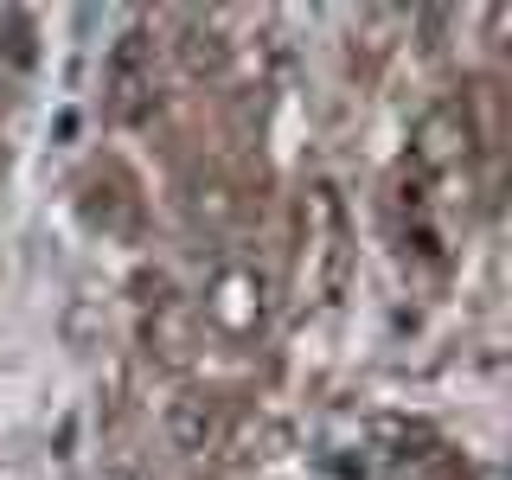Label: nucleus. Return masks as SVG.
Segmentation results:
<instances>
[{"instance_id":"f257e3e1","label":"nucleus","mask_w":512,"mask_h":480,"mask_svg":"<svg viewBox=\"0 0 512 480\" xmlns=\"http://www.w3.org/2000/svg\"><path fill=\"white\" fill-rule=\"evenodd\" d=\"M269 308H276V295H269V276L256 263H218L212 282H205V295H199L205 327H212L218 340H231V346L263 340Z\"/></svg>"},{"instance_id":"f03ea898","label":"nucleus","mask_w":512,"mask_h":480,"mask_svg":"<svg viewBox=\"0 0 512 480\" xmlns=\"http://www.w3.org/2000/svg\"><path fill=\"white\" fill-rule=\"evenodd\" d=\"M410 154L429 173H455L474 160V116L461 103H429L410 128Z\"/></svg>"},{"instance_id":"7ed1b4c3","label":"nucleus","mask_w":512,"mask_h":480,"mask_svg":"<svg viewBox=\"0 0 512 480\" xmlns=\"http://www.w3.org/2000/svg\"><path fill=\"white\" fill-rule=\"evenodd\" d=\"M109 103H116V116H128V122H141V116L160 103L148 26H128L122 39H116V52H109Z\"/></svg>"},{"instance_id":"20e7f679","label":"nucleus","mask_w":512,"mask_h":480,"mask_svg":"<svg viewBox=\"0 0 512 480\" xmlns=\"http://www.w3.org/2000/svg\"><path fill=\"white\" fill-rule=\"evenodd\" d=\"M301 224H308V244L320 250L314 295L333 301V295L346 288V218H340V199H333V186H308V199H301Z\"/></svg>"},{"instance_id":"39448f33","label":"nucleus","mask_w":512,"mask_h":480,"mask_svg":"<svg viewBox=\"0 0 512 480\" xmlns=\"http://www.w3.org/2000/svg\"><path fill=\"white\" fill-rule=\"evenodd\" d=\"M141 346H148V359L160 372H186V365L199 359V320H192L186 301L160 295L148 308V320H141Z\"/></svg>"},{"instance_id":"423d86ee","label":"nucleus","mask_w":512,"mask_h":480,"mask_svg":"<svg viewBox=\"0 0 512 480\" xmlns=\"http://www.w3.org/2000/svg\"><path fill=\"white\" fill-rule=\"evenodd\" d=\"M160 429H167V442L180 448V455H205V448L224 442V404L218 391H180L160 416Z\"/></svg>"},{"instance_id":"0eeeda50","label":"nucleus","mask_w":512,"mask_h":480,"mask_svg":"<svg viewBox=\"0 0 512 480\" xmlns=\"http://www.w3.org/2000/svg\"><path fill=\"white\" fill-rule=\"evenodd\" d=\"M173 58H180V71L199 77V84H218V77H231V39H224L218 20H199V13H186V20H180Z\"/></svg>"},{"instance_id":"6e6552de","label":"nucleus","mask_w":512,"mask_h":480,"mask_svg":"<svg viewBox=\"0 0 512 480\" xmlns=\"http://www.w3.org/2000/svg\"><path fill=\"white\" fill-rule=\"evenodd\" d=\"M186 218L199 224V231H231V224L244 218V192L224 180V173H192V186H186Z\"/></svg>"},{"instance_id":"1a4fd4ad","label":"nucleus","mask_w":512,"mask_h":480,"mask_svg":"<svg viewBox=\"0 0 512 480\" xmlns=\"http://www.w3.org/2000/svg\"><path fill=\"white\" fill-rule=\"evenodd\" d=\"M288 448V423H276V416H244V423L231 429V461H269Z\"/></svg>"},{"instance_id":"9d476101","label":"nucleus","mask_w":512,"mask_h":480,"mask_svg":"<svg viewBox=\"0 0 512 480\" xmlns=\"http://www.w3.org/2000/svg\"><path fill=\"white\" fill-rule=\"evenodd\" d=\"M391 480H455V455H448L442 442L410 448V455L397 461V474H391Z\"/></svg>"},{"instance_id":"9b49d317","label":"nucleus","mask_w":512,"mask_h":480,"mask_svg":"<svg viewBox=\"0 0 512 480\" xmlns=\"http://www.w3.org/2000/svg\"><path fill=\"white\" fill-rule=\"evenodd\" d=\"M103 327H109V320L96 314L90 295H77L71 308H64V340H71V346H96V340H103Z\"/></svg>"},{"instance_id":"f8f14e48","label":"nucleus","mask_w":512,"mask_h":480,"mask_svg":"<svg viewBox=\"0 0 512 480\" xmlns=\"http://www.w3.org/2000/svg\"><path fill=\"white\" fill-rule=\"evenodd\" d=\"M0 32H7V58L26 71V64H32V20H26V13H7V20H0Z\"/></svg>"},{"instance_id":"ddd939ff","label":"nucleus","mask_w":512,"mask_h":480,"mask_svg":"<svg viewBox=\"0 0 512 480\" xmlns=\"http://www.w3.org/2000/svg\"><path fill=\"white\" fill-rule=\"evenodd\" d=\"M103 480H154L141 461H116V468H103Z\"/></svg>"}]
</instances>
